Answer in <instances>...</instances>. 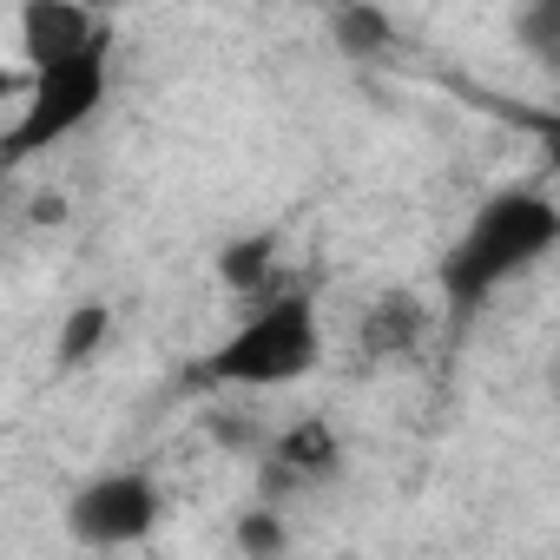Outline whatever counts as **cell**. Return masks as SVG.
<instances>
[{
  "mask_svg": "<svg viewBox=\"0 0 560 560\" xmlns=\"http://www.w3.org/2000/svg\"><path fill=\"white\" fill-rule=\"evenodd\" d=\"M560 244V205L534 185L514 191H488L475 205V218L455 231V244L435 264V291L455 317H475L494 291L521 284L534 264H547Z\"/></svg>",
  "mask_w": 560,
  "mask_h": 560,
  "instance_id": "obj_1",
  "label": "cell"
},
{
  "mask_svg": "<svg viewBox=\"0 0 560 560\" xmlns=\"http://www.w3.org/2000/svg\"><path fill=\"white\" fill-rule=\"evenodd\" d=\"M324 370V311L311 298V284H277L270 298H257L244 311V324H231L198 363L191 383L198 389H291L304 376Z\"/></svg>",
  "mask_w": 560,
  "mask_h": 560,
  "instance_id": "obj_2",
  "label": "cell"
},
{
  "mask_svg": "<svg viewBox=\"0 0 560 560\" xmlns=\"http://www.w3.org/2000/svg\"><path fill=\"white\" fill-rule=\"evenodd\" d=\"M113 100V47L54 60L27 73V93L14 100V119L0 132V172H21L47 152H60L73 132H86Z\"/></svg>",
  "mask_w": 560,
  "mask_h": 560,
  "instance_id": "obj_3",
  "label": "cell"
},
{
  "mask_svg": "<svg viewBox=\"0 0 560 560\" xmlns=\"http://www.w3.org/2000/svg\"><path fill=\"white\" fill-rule=\"evenodd\" d=\"M60 521L80 547H139L165 521V488L152 468H106L67 494Z\"/></svg>",
  "mask_w": 560,
  "mask_h": 560,
  "instance_id": "obj_4",
  "label": "cell"
},
{
  "mask_svg": "<svg viewBox=\"0 0 560 560\" xmlns=\"http://www.w3.org/2000/svg\"><path fill=\"white\" fill-rule=\"evenodd\" d=\"M343 468V435L330 416H298L291 429H277L270 442H257V501L284 508L311 488H324Z\"/></svg>",
  "mask_w": 560,
  "mask_h": 560,
  "instance_id": "obj_5",
  "label": "cell"
},
{
  "mask_svg": "<svg viewBox=\"0 0 560 560\" xmlns=\"http://www.w3.org/2000/svg\"><path fill=\"white\" fill-rule=\"evenodd\" d=\"M21 67H54V60H73V54H93V47H113V27L86 8V0H21Z\"/></svg>",
  "mask_w": 560,
  "mask_h": 560,
  "instance_id": "obj_6",
  "label": "cell"
},
{
  "mask_svg": "<svg viewBox=\"0 0 560 560\" xmlns=\"http://www.w3.org/2000/svg\"><path fill=\"white\" fill-rule=\"evenodd\" d=\"M429 330H435V311L416 291H376L363 304L357 350H363L370 370H396V363H416L429 350Z\"/></svg>",
  "mask_w": 560,
  "mask_h": 560,
  "instance_id": "obj_7",
  "label": "cell"
},
{
  "mask_svg": "<svg viewBox=\"0 0 560 560\" xmlns=\"http://www.w3.org/2000/svg\"><path fill=\"white\" fill-rule=\"evenodd\" d=\"M211 277H218V291L237 298V304L270 298L277 284H291V277H284V231H244V237H224L218 257H211Z\"/></svg>",
  "mask_w": 560,
  "mask_h": 560,
  "instance_id": "obj_8",
  "label": "cell"
},
{
  "mask_svg": "<svg viewBox=\"0 0 560 560\" xmlns=\"http://www.w3.org/2000/svg\"><path fill=\"white\" fill-rule=\"evenodd\" d=\"M106 337H113V304H100V298L73 304V311L60 317V330H54V370H60V376H67V370H86V363L106 350Z\"/></svg>",
  "mask_w": 560,
  "mask_h": 560,
  "instance_id": "obj_9",
  "label": "cell"
},
{
  "mask_svg": "<svg viewBox=\"0 0 560 560\" xmlns=\"http://www.w3.org/2000/svg\"><path fill=\"white\" fill-rule=\"evenodd\" d=\"M337 47L350 60H383L396 40H389V14H376L370 0H337Z\"/></svg>",
  "mask_w": 560,
  "mask_h": 560,
  "instance_id": "obj_10",
  "label": "cell"
},
{
  "mask_svg": "<svg viewBox=\"0 0 560 560\" xmlns=\"http://www.w3.org/2000/svg\"><path fill=\"white\" fill-rule=\"evenodd\" d=\"M231 540H237L244 553H284V547H291V527H284V508H270V501H257V508H244V514H237V527H231Z\"/></svg>",
  "mask_w": 560,
  "mask_h": 560,
  "instance_id": "obj_11",
  "label": "cell"
},
{
  "mask_svg": "<svg viewBox=\"0 0 560 560\" xmlns=\"http://www.w3.org/2000/svg\"><path fill=\"white\" fill-rule=\"evenodd\" d=\"M560 0H527V8H521V47L534 54V60H560Z\"/></svg>",
  "mask_w": 560,
  "mask_h": 560,
  "instance_id": "obj_12",
  "label": "cell"
},
{
  "mask_svg": "<svg viewBox=\"0 0 560 560\" xmlns=\"http://www.w3.org/2000/svg\"><path fill=\"white\" fill-rule=\"evenodd\" d=\"M27 93V67H0V106H14Z\"/></svg>",
  "mask_w": 560,
  "mask_h": 560,
  "instance_id": "obj_13",
  "label": "cell"
}]
</instances>
